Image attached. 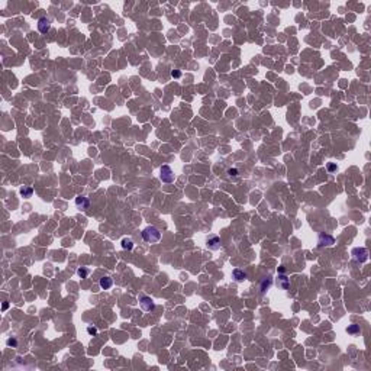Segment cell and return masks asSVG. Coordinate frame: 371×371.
<instances>
[{
    "label": "cell",
    "instance_id": "cell-1",
    "mask_svg": "<svg viewBox=\"0 0 371 371\" xmlns=\"http://www.w3.org/2000/svg\"><path fill=\"white\" fill-rule=\"evenodd\" d=\"M142 238L144 241L149 242V244H155L161 239V232L155 228V226H146L145 229L142 231Z\"/></svg>",
    "mask_w": 371,
    "mask_h": 371
},
{
    "label": "cell",
    "instance_id": "cell-2",
    "mask_svg": "<svg viewBox=\"0 0 371 371\" xmlns=\"http://www.w3.org/2000/svg\"><path fill=\"white\" fill-rule=\"evenodd\" d=\"M159 171H161V174H159V179L162 180V183H172V181H174L175 175H174V172H172V170H171V167H170V165H162Z\"/></svg>",
    "mask_w": 371,
    "mask_h": 371
},
{
    "label": "cell",
    "instance_id": "cell-3",
    "mask_svg": "<svg viewBox=\"0 0 371 371\" xmlns=\"http://www.w3.org/2000/svg\"><path fill=\"white\" fill-rule=\"evenodd\" d=\"M351 254H352V257H354V259L358 261V262H364V261L368 259V251L365 248H354Z\"/></svg>",
    "mask_w": 371,
    "mask_h": 371
},
{
    "label": "cell",
    "instance_id": "cell-4",
    "mask_svg": "<svg viewBox=\"0 0 371 371\" xmlns=\"http://www.w3.org/2000/svg\"><path fill=\"white\" fill-rule=\"evenodd\" d=\"M335 244V238L331 235H326V233H320L319 235V241H318V246L319 248H323V246H332Z\"/></svg>",
    "mask_w": 371,
    "mask_h": 371
},
{
    "label": "cell",
    "instance_id": "cell-5",
    "mask_svg": "<svg viewBox=\"0 0 371 371\" xmlns=\"http://www.w3.org/2000/svg\"><path fill=\"white\" fill-rule=\"evenodd\" d=\"M139 303H141V307H142V310L144 312H151V310H154V307H155L154 300L151 297H148V296H142L141 300H139Z\"/></svg>",
    "mask_w": 371,
    "mask_h": 371
},
{
    "label": "cell",
    "instance_id": "cell-6",
    "mask_svg": "<svg viewBox=\"0 0 371 371\" xmlns=\"http://www.w3.org/2000/svg\"><path fill=\"white\" fill-rule=\"evenodd\" d=\"M49 28H51V20L48 19V18H41L39 20H38V31H39L41 33H46L48 31H49Z\"/></svg>",
    "mask_w": 371,
    "mask_h": 371
},
{
    "label": "cell",
    "instance_id": "cell-7",
    "mask_svg": "<svg viewBox=\"0 0 371 371\" xmlns=\"http://www.w3.org/2000/svg\"><path fill=\"white\" fill-rule=\"evenodd\" d=\"M207 248L209 249H212V251H218L219 248H220V239H219V236H210V238L207 239Z\"/></svg>",
    "mask_w": 371,
    "mask_h": 371
},
{
    "label": "cell",
    "instance_id": "cell-8",
    "mask_svg": "<svg viewBox=\"0 0 371 371\" xmlns=\"http://www.w3.org/2000/svg\"><path fill=\"white\" fill-rule=\"evenodd\" d=\"M99 286L102 290H107V289H110L113 286V280L110 277H102L99 281Z\"/></svg>",
    "mask_w": 371,
    "mask_h": 371
},
{
    "label": "cell",
    "instance_id": "cell-9",
    "mask_svg": "<svg viewBox=\"0 0 371 371\" xmlns=\"http://www.w3.org/2000/svg\"><path fill=\"white\" fill-rule=\"evenodd\" d=\"M232 276H233V278H235L238 283H242L244 280H246V272H244L242 270H239V268H235V270L232 271Z\"/></svg>",
    "mask_w": 371,
    "mask_h": 371
},
{
    "label": "cell",
    "instance_id": "cell-10",
    "mask_svg": "<svg viewBox=\"0 0 371 371\" xmlns=\"http://www.w3.org/2000/svg\"><path fill=\"white\" fill-rule=\"evenodd\" d=\"M75 205H77V207H81V209H87V207H89V205H90V202H89V199H87V197L79 196V197L75 199Z\"/></svg>",
    "mask_w": 371,
    "mask_h": 371
},
{
    "label": "cell",
    "instance_id": "cell-11",
    "mask_svg": "<svg viewBox=\"0 0 371 371\" xmlns=\"http://www.w3.org/2000/svg\"><path fill=\"white\" fill-rule=\"evenodd\" d=\"M120 244H122V248H123V249H128V251H131V249L133 248L132 239H129V238H123Z\"/></svg>",
    "mask_w": 371,
    "mask_h": 371
},
{
    "label": "cell",
    "instance_id": "cell-12",
    "mask_svg": "<svg viewBox=\"0 0 371 371\" xmlns=\"http://www.w3.org/2000/svg\"><path fill=\"white\" fill-rule=\"evenodd\" d=\"M32 193H33L32 187H25V186H23V187L20 189V194H22L23 197H31V196H32Z\"/></svg>",
    "mask_w": 371,
    "mask_h": 371
},
{
    "label": "cell",
    "instance_id": "cell-13",
    "mask_svg": "<svg viewBox=\"0 0 371 371\" xmlns=\"http://www.w3.org/2000/svg\"><path fill=\"white\" fill-rule=\"evenodd\" d=\"M77 274H79V277L86 278L87 276L90 274V270H89V268H86V267H80L79 270H77Z\"/></svg>",
    "mask_w": 371,
    "mask_h": 371
},
{
    "label": "cell",
    "instance_id": "cell-14",
    "mask_svg": "<svg viewBox=\"0 0 371 371\" xmlns=\"http://www.w3.org/2000/svg\"><path fill=\"white\" fill-rule=\"evenodd\" d=\"M346 332H348V333H359L361 329H359L358 325H349V326L346 328Z\"/></svg>",
    "mask_w": 371,
    "mask_h": 371
},
{
    "label": "cell",
    "instance_id": "cell-15",
    "mask_svg": "<svg viewBox=\"0 0 371 371\" xmlns=\"http://www.w3.org/2000/svg\"><path fill=\"white\" fill-rule=\"evenodd\" d=\"M278 280H280V283H281L280 286H281L284 290H287V289H289V280H287L284 276H278Z\"/></svg>",
    "mask_w": 371,
    "mask_h": 371
},
{
    "label": "cell",
    "instance_id": "cell-16",
    "mask_svg": "<svg viewBox=\"0 0 371 371\" xmlns=\"http://www.w3.org/2000/svg\"><path fill=\"white\" fill-rule=\"evenodd\" d=\"M270 286H271V278H267V280H264V281H262V287H261V292L265 293V290H267Z\"/></svg>",
    "mask_w": 371,
    "mask_h": 371
},
{
    "label": "cell",
    "instance_id": "cell-17",
    "mask_svg": "<svg viewBox=\"0 0 371 371\" xmlns=\"http://www.w3.org/2000/svg\"><path fill=\"white\" fill-rule=\"evenodd\" d=\"M171 77L172 79H180V77H181V71H179V70H172Z\"/></svg>",
    "mask_w": 371,
    "mask_h": 371
},
{
    "label": "cell",
    "instance_id": "cell-18",
    "mask_svg": "<svg viewBox=\"0 0 371 371\" xmlns=\"http://www.w3.org/2000/svg\"><path fill=\"white\" fill-rule=\"evenodd\" d=\"M87 332H89L90 335H96V333H97V329H96L94 326H87Z\"/></svg>",
    "mask_w": 371,
    "mask_h": 371
},
{
    "label": "cell",
    "instance_id": "cell-19",
    "mask_svg": "<svg viewBox=\"0 0 371 371\" xmlns=\"http://www.w3.org/2000/svg\"><path fill=\"white\" fill-rule=\"evenodd\" d=\"M228 174H229L231 177L232 175H238V170H236V168H229V170H228Z\"/></svg>",
    "mask_w": 371,
    "mask_h": 371
},
{
    "label": "cell",
    "instance_id": "cell-20",
    "mask_svg": "<svg viewBox=\"0 0 371 371\" xmlns=\"http://www.w3.org/2000/svg\"><path fill=\"white\" fill-rule=\"evenodd\" d=\"M7 345H10V346H16V345H18V342H16V339H15V338H10V339H7Z\"/></svg>",
    "mask_w": 371,
    "mask_h": 371
},
{
    "label": "cell",
    "instance_id": "cell-21",
    "mask_svg": "<svg viewBox=\"0 0 371 371\" xmlns=\"http://www.w3.org/2000/svg\"><path fill=\"white\" fill-rule=\"evenodd\" d=\"M335 170H336V164H329L328 165V171L332 172V171H335Z\"/></svg>",
    "mask_w": 371,
    "mask_h": 371
},
{
    "label": "cell",
    "instance_id": "cell-22",
    "mask_svg": "<svg viewBox=\"0 0 371 371\" xmlns=\"http://www.w3.org/2000/svg\"><path fill=\"white\" fill-rule=\"evenodd\" d=\"M7 307H9V303H7V302H5V303H3V306H2V310H3V312L7 310Z\"/></svg>",
    "mask_w": 371,
    "mask_h": 371
},
{
    "label": "cell",
    "instance_id": "cell-23",
    "mask_svg": "<svg viewBox=\"0 0 371 371\" xmlns=\"http://www.w3.org/2000/svg\"><path fill=\"white\" fill-rule=\"evenodd\" d=\"M284 271H286V268H284V267H280V268H278V274H283V272H284Z\"/></svg>",
    "mask_w": 371,
    "mask_h": 371
}]
</instances>
